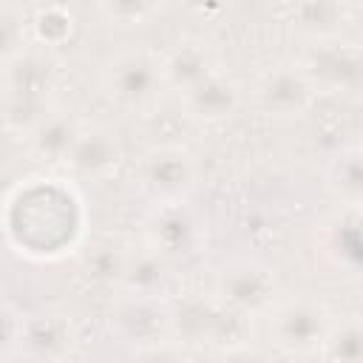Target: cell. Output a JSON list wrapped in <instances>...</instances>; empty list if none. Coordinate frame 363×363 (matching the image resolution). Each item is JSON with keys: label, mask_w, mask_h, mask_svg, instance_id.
<instances>
[{"label": "cell", "mask_w": 363, "mask_h": 363, "mask_svg": "<svg viewBox=\"0 0 363 363\" xmlns=\"http://www.w3.org/2000/svg\"><path fill=\"white\" fill-rule=\"evenodd\" d=\"M286 11H289L292 28L309 43L337 40L349 14V9L340 3H295Z\"/></svg>", "instance_id": "18"}, {"label": "cell", "mask_w": 363, "mask_h": 363, "mask_svg": "<svg viewBox=\"0 0 363 363\" xmlns=\"http://www.w3.org/2000/svg\"><path fill=\"white\" fill-rule=\"evenodd\" d=\"M318 250L332 269L352 275V278L360 272V210L357 204H340V210L332 213L320 224Z\"/></svg>", "instance_id": "12"}, {"label": "cell", "mask_w": 363, "mask_h": 363, "mask_svg": "<svg viewBox=\"0 0 363 363\" xmlns=\"http://www.w3.org/2000/svg\"><path fill=\"white\" fill-rule=\"evenodd\" d=\"M329 187L343 199V204H360V153L357 147L340 150L329 164Z\"/></svg>", "instance_id": "21"}, {"label": "cell", "mask_w": 363, "mask_h": 363, "mask_svg": "<svg viewBox=\"0 0 363 363\" xmlns=\"http://www.w3.org/2000/svg\"><path fill=\"white\" fill-rule=\"evenodd\" d=\"M162 71H164V85L176 91L179 96L216 74V57L201 40H184L167 54H162Z\"/></svg>", "instance_id": "16"}, {"label": "cell", "mask_w": 363, "mask_h": 363, "mask_svg": "<svg viewBox=\"0 0 363 363\" xmlns=\"http://www.w3.org/2000/svg\"><path fill=\"white\" fill-rule=\"evenodd\" d=\"M77 346V326L60 309H43L23 318L20 352L31 363H62Z\"/></svg>", "instance_id": "10"}, {"label": "cell", "mask_w": 363, "mask_h": 363, "mask_svg": "<svg viewBox=\"0 0 363 363\" xmlns=\"http://www.w3.org/2000/svg\"><path fill=\"white\" fill-rule=\"evenodd\" d=\"M320 354L326 357V363H363V332H360V320L354 315L332 320Z\"/></svg>", "instance_id": "20"}, {"label": "cell", "mask_w": 363, "mask_h": 363, "mask_svg": "<svg viewBox=\"0 0 363 363\" xmlns=\"http://www.w3.org/2000/svg\"><path fill=\"white\" fill-rule=\"evenodd\" d=\"M125 147L119 133L111 125L102 122H91L77 128L74 145L65 156V164L77 173V176H88V179H108L119 164H122Z\"/></svg>", "instance_id": "11"}, {"label": "cell", "mask_w": 363, "mask_h": 363, "mask_svg": "<svg viewBox=\"0 0 363 363\" xmlns=\"http://www.w3.org/2000/svg\"><path fill=\"white\" fill-rule=\"evenodd\" d=\"M179 99H182L184 113L193 122L218 125V122H227L230 116H235V111L244 102V94L233 77L216 71L207 79H201L199 85H193L190 91H184Z\"/></svg>", "instance_id": "14"}, {"label": "cell", "mask_w": 363, "mask_h": 363, "mask_svg": "<svg viewBox=\"0 0 363 363\" xmlns=\"http://www.w3.org/2000/svg\"><path fill=\"white\" fill-rule=\"evenodd\" d=\"M20 335H23V315L14 306L0 303V360L20 352Z\"/></svg>", "instance_id": "23"}, {"label": "cell", "mask_w": 363, "mask_h": 363, "mask_svg": "<svg viewBox=\"0 0 363 363\" xmlns=\"http://www.w3.org/2000/svg\"><path fill=\"white\" fill-rule=\"evenodd\" d=\"M252 94H255L258 108L278 119L306 116L318 99L315 88L309 85V79L298 62H278V65L267 68L258 77Z\"/></svg>", "instance_id": "9"}, {"label": "cell", "mask_w": 363, "mask_h": 363, "mask_svg": "<svg viewBox=\"0 0 363 363\" xmlns=\"http://www.w3.org/2000/svg\"><path fill=\"white\" fill-rule=\"evenodd\" d=\"M332 326V315L329 309L309 298V295H298V298H286L278 301L269 309V335L272 343L286 352V354H315L323 346V337Z\"/></svg>", "instance_id": "7"}, {"label": "cell", "mask_w": 363, "mask_h": 363, "mask_svg": "<svg viewBox=\"0 0 363 363\" xmlns=\"http://www.w3.org/2000/svg\"><path fill=\"white\" fill-rule=\"evenodd\" d=\"M153 11H156V6H150V3H102L99 6V14H105L108 20L119 23V26L142 23Z\"/></svg>", "instance_id": "24"}, {"label": "cell", "mask_w": 363, "mask_h": 363, "mask_svg": "<svg viewBox=\"0 0 363 363\" xmlns=\"http://www.w3.org/2000/svg\"><path fill=\"white\" fill-rule=\"evenodd\" d=\"M102 88L108 99L130 113H145L159 105L164 85L162 54L150 48H125L102 68Z\"/></svg>", "instance_id": "2"}, {"label": "cell", "mask_w": 363, "mask_h": 363, "mask_svg": "<svg viewBox=\"0 0 363 363\" xmlns=\"http://www.w3.org/2000/svg\"><path fill=\"white\" fill-rule=\"evenodd\" d=\"M3 68V116L14 130H23L26 136L43 116L54 111V68L45 54L31 48Z\"/></svg>", "instance_id": "1"}, {"label": "cell", "mask_w": 363, "mask_h": 363, "mask_svg": "<svg viewBox=\"0 0 363 363\" xmlns=\"http://www.w3.org/2000/svg\"><path fill=\"white\" fill-rule=\"evenodd\" d=\"M278 292L281 284L269 264L258 258H235L224 264L221 272L216 275L213 298L244 318H255L278 303Z\"/></svg>", "instance_id": "5"}, {"label": "cell", "mask_w": 363, "mask_h": 363, "mask_svg": "<svg viewBox=\"0 0 363 363\" xmlns=\"http://www.w3.org/2000/svg\"><path fill=\"white\" fill-rule=\"evenodd\" d=\"M199 179V159L187 145L159 142L136 162V184L153 204L187 201Z\"/></svg>", "instance_id": "3"}, {"label": "cell", "mask_w": 363, "mask_h": 363, "mask_svg": "<svg viewBox=\"0 0 363 363\" xmlns=\"http://www.w3.org/2000/svg\"><path fill=\"white\" fill-rule=\"evenodd\" d=\"M210 363H264V357L255 349H250L247 343H241V346H230V349L216 352Z\"/></svg>", "instance_id": "26"}, {"label": "cell", "mask_w": 363, "mask_h": 363, "mask_svg": "<svg viewBox=\"0 0 363 363\" xmlns=\"http://www.w3.org/2000/svg\"><path fill=\"white\" fill-rule=\"evenodd\" d=\"M23 51H28L26 9H20V6H0V65L11 62Z\"/></svg>", "instance_id": "22"}, {"label": "cell", "mask_w": 363, "mask_h": 363, "mask_svg": "<svg viewBox=\"0 0 363 363\" xmlns=\"http://www.w3.org/2000/svg\"><path fill=\"white\" fill-rule=\"evenodd\" d=\"M207 241L204 218L187 204H153L147 221H145V247H150L159 258H164L170 267L176 261H187L201 252Z\"/></svg>", "instance_id": "6"}, {"label": "cell", "mask_w": 363, "mask_h": 363, "mask_svg": "<svg viewBox=\"0 0 363 363\" xmlns=\"http://www.w3.org/2000/svg\"><path fill=\"white\" fill-rule=\"evenodd\" d=\"M298 65L306 74L315 94H354L360 88V71H363L360 51L357 45L340 37L312 43V48Z\"/></svg>", "instance_id": "8"}, {"label": "cell", "mask_w": 363, "mask_h": 363, "mask_svg": "<svg viewBox=\"0 0 363 363\" xmlns=\"http://www.w3.org/2000/svg\"><path fill=\"white\" fill-rule=\"evenodd\" d=\"M250 318L227 309L216 298L182 301L170 306V337H182L193 346H213L216 352L247 343Z\"/></svg>", "instance_id": "4"}, {"label": "cell", "mask_w": 363, "mask_h": 363, "mask_svg": "<svg viewBox=\"0 0 363 363\" xmlns=\"http://www.w3.org/2000/svg\"><path fill=\"white\" fill-rule=\"evenodd\" d=\"M77 128L79 122L74 116H68V111H51L48 116H43L28 133V147L34 156L51 162V164H65V156L74 145V136H77Z\"/></svg>", "instance_id": "17"}, {"label": "cell", "mask_w": 363, "mask_h": 363, "mask_svg": "<svg viewBox=\"0 0 363 363\" xmlns=\"http://www.w3.org/2000/svg\"><path fill=\"white\" fill-rule=\"evenodd\" d=\"M133 363H187V357L173 340H162V343L136 349Z\"/></svg>", "instance_id": "25"}, {"label": "cell", "mask_w": 363, "mask_h": 363, "mask_svg": "<svg viewBox=\"0 0 363 363\" xmlns=\"http://www.w3.org/2000/svg\"><path fill=\"white\" fill-rule=\"evenodd\" d=\"M173 272L164 258H159L150 247L139 244L125 250L122 269L116 278V286L128 298H164L170 289Z\"/></svg>", "instance_id": "15"}, {"label": "cell", "mask_w": 363, "mask_h": 363, "mask_svg": "<svg viewBox=\"0 0 363 363\" xmlns=\"http://www.w3.org/2000/svg\"><path fill=\"white\" fill-rule=\"evenodd\" d=\"M74 26H77V17L62 3H45V6H34L26 11L28 43H34L40 48L65 45L74 37Z\"/></svg>", "instance_id": "19"}, {"label": "cell", "mask_w": 363, "mask_h": 363, "mask_svg": "<svg viewBox=\"0 0 363 363\" xmlns=\"http://www.w3.org/2000/svg\"><path fill=\"white\" fill-rule=\"evenodd\" d=\"M113 323L136 349L170 340V303L164 298H128L116 306Z\"/></svg>", "instance_id": "13"}]
</instances>
